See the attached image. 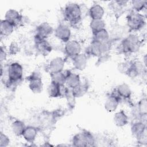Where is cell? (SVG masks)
Listing matches in <instances>:
<instances>
[{
    "instance_id": "6da1fadb",
    "label": "cell",
    "mask_w": 147,
    "mask_h": 147,
    "mask_svg": "<svg viewBox=\"0 0 147 147\" xmlns=\"http://www.w3.org/2000/svg\"><path fill=\"white\" fill-rule=\"evenodd\" d=\"M141 43V40L137 34L131 33L122 40L119 48L123 53H134L139 51Z\"/></svg>"
},
{
    "instance_id": "7a4b0ae2",
    "label": "cell",
    "mask_w": 147,
    "mask_h": 147,
    "mask_svg": "<svg viewBox=\"0 0 147 147\" xmlns=\"http://www.w3.org/2000/svg\"><path fill=\"white\" fill-rule=\"evenodd\" d=\"M82 11L80 6L76 3L67 4L64 10V16L65 20L71 24H76L81 20Z\"/></svg>"
},
{
    "instance_id": "3957f363",
    "label": "cell",
    "mask_w": 147,
    "mask_h": 147,
    "mask_svg": "<svg viewBox=\"0 0 147 147\" xmlns=\"http://www.w3.org/2000/svg\"><path fill=\"white\" fill-rule=\"evenodd\" d=\"M126 22L129 29L131 31L137 32L145 26L146 17L141 13L132 11L127 15Z\"/></svg>"
},
{
    "instance_id": "277c9868",
    "label": "cell",
    "mask_w": 147,
    "mask_h": 147,
    "mask_svg": "<svg viewBox=\"0 0 147 147\" xmlns=\"http://www.w3.org/2000/svg\"><path fill=\"white\" fill-rule=\"evenodd\" d=\"M111 48V44L110 41L103 43L92 41L87 47V54L94 57H99L100 56L109 54Z\"/></svg>"
},
{
    "instance_id": "5b68a950",
    "label": "cell",
    "mask_w": 147,
    "mask_h": 147,
    "mask_svg": "<svg viewBox=\"0 0 147 147\" xmlns=\"http://www.w3.org/2000/svg\"><path fill=\"white\" fill-rule=\"evenodd\" d=\"M23 67L18 62L10 63L7 69V84L13 85L18 83L23 76Z\"/></svg>"
},
{
    "instance_id": "8992f818",
    "label": "cell",
    "mask_w": 147,
    "mask_h": 147,
    "mask_svg": "<svg viewBox=\"0 0 147 147\" xmlns=\"http://www.w3.org/2000/svg\"><path fill=\"white\" fill-rule=\"evenodd\" d=\"M28 87L34 94H39L43 90V82L41 74L37 71L33 72L26 78Z\"/></svg>"
},
{
    "instance_id": "52a82bcc",
    "label": "cell",
    "mask_w": 147,
    "mask_h": 147,
    "mask_svg": "<svg viewBox=\"0 0 147 147\" xmlns=\"http://www.w3.org/2000/svg\"><path fill=\"white\" fill-rule=\"evenodd\" d=\"M146 72V66L139 60L131 61L126 75L131 78H136Z\"/></svg>"
},
{
    "instance_id": "ba28073f",
    "label": "cell",
    "mask_w": 147,
    "mask_h": 147,
    "mask_svg": "<svg viewBox=\"0 0 147 147\" xmlns=\"http://www.w3.org/2000/svg\"><path fill=\"white\" fill-rule=\"evenodd\" d=\"M53 32L54 29L49 23L42 22L36 29L34 40H47Z\"/></svg>"
},
{
    "instance_id": "9c48e42d",
    "label": "cell",
    "mask_w": 147,
    "mask_h": 147,
    "mask_svg": "<svg viewBox=\"0 0 147 147\" xmlns=\"http://www.w3.org/2000/svg\"><path fill=\"white\" fill-rule=\"evenodd\" d=\"M55 36L59 40L66 43L70 40L71 30L69 26L64 24H59L54 30Z\"/></svg>"
},
{
    "instance_id": "30bf717a",
    "label": "cell",
    "mask_w": 147,
    "mask_h": 147,
    "mask_svg": "<svg viewBox=\"0 0 147 147\" xmlns=\"http://www.w3.org/2000/svg\"><path fill=\"white\" fill-rule=\"evenodd\" d=\"M82 47L80 42L76 40H70L64 46L65 53L67 56L72 59L81 53Z\"/></svg>"
},
{
    "instance_id": "8fae6325",
    "label": "cell",
    "mask_w": 147,
    "mask_h": 147,
    "mask_svg": "<svg viewBox=\"0 0 147 147\" xmlns=\"http://www.w3.org/2000/svg\"><path fill=\"white\" fill-rule=\"evenodd\" d=\"M65 64V59L62 57H56L52 59L47 65V70L50 74L63 71Z\"/></svg>"
},
{
    "instance_id": "7c38bea8",
    "label": "cell",
    "mask_w": 147,
    "mask_h": 147,
    "mask_svg": "<svg viewBox=\"0 0 147 147\" xmlns=\"http://www.w3.org/2000/svg\"><path fill=\"white\" fill-rule=\"evenodd\" d=\"M121 100L119 97L115 93L114 91H113L107 97L105 100L104 104L105 110L108 113H113L115 111Z\"/></svg>"
},
{
    "instance_id": "4fadbf2b",
    "label": "cell",
    "mask_w": 147,
    "mask_h": 147,
    "mask_svg": "<svg viewBox=\"0 0 147 147\" xmlns=\"http://www.w3.org/2000/svg\"><path fill=\"white\" fill-rule=\"evenodd\" d=\"M34 47L38 53L43 56H48L52 51V47L47 40H34Z\"/></svg>"
},
{
    "instance_id": "5bb4252c",
    "label": "cell",
    "mask_w": 147,
    "mask_h": 147,
    "mask_svg": "<svg viewBox=\"0 0 147 147\" xmlns=\"http://www.w3.org/2000/svg\"><path fill=\"white\" fill-rule=\"evenodd\" d=\"M114 92L119 97L121 100H129L132 95L129 86L125 83L118 85L115 89Z\"/></svg>"
},
{
    "instance_id": "9a60e30c",
    "label": "cell",
    "mask_w": 147,
    "mask_h": 147,
    "mask_svg": "<svg viewBox=\"0 0 147 147\" xmlns=\"http://www.w3.org/2000/svg\"><path fill=\"white\" fill-rule=\"evenodd\" d=\"M22 18L21 13L15 9H9L5 14V20L11 23L15 27L22 22Z\"/></svg>"
},
{
    "instance_id": "2e32d148",
    "label": "cell",
    "mask_w": 147,
    "mask_h": 147,
    "mask_svg": "<svg viewBox=\"0 0 147 147\" xmlns=\"http://www.w3.org/2000/svg\"><path fill=\"white\" fill-rule=\"evenodd\" d=\"M66 79L65 85L69 88L72 89L81 83L80 78L79 74L72 72L71 71H65Z\"/></svg>"
},
{
    "instance_id": "e0dca14e",
    "label": "cell",
    "mask_w": 147,
    "mask_h": 147,
    "mask_svg": "<svg viewBox=\"0 0 147 147\" xmlns=\"http://www.w3.org/2000/svg\"><path fill=\"white\" fill-rule=\"evenodd\" d=\"M72 59V65L75 69L80 71H82L86 69L88 62L87 55L81 53Z\"/></svg>"
},
{
    "instance_id": "ac0fdd59",
    "label": "cell",
    "mask_w": 147,
    "mask_h": 147,
    "mask_svg": "<svg viewBox=\"0 0 147 147\" xmlns=\"http://www.w3.org/2000/svg\"><path fill=\"white\" fill-rule=\"evenodd\" d=\"M130 130L132 135L136 138H137L138 137L146 131V122H144L141 120L134 122L131 125Z\"/></svg>"
},
{
    "instance_id": "d6986e66",
    "label": "cell",
    "mask_w": 147,
    "mask_h": 147,
    "mask_svg": "<svg viewBox=\"0 0 147 147\" xmlns=\"http://www.w3.org/2000/svg\"><path fill=\"white\" fill-rule=\"evenodd\" d=\"M38 134L37 129L33 126H26L22 136L29 143H33Z\"/></svg>"
},
{
    "instance_id": "ffe728a7",
    "label": "cell",
    "mask_w": 147,
    "mask_h": 147,
    "mask_svg": "<svg viewBox=\"0 0 147 147\" xmlns=\"http://www.w3.org/2000/svg\"><path fill=\"white\" fill-rule=\"evenodd\" d=\"M113 121L115 126L119 127H122L128 123L129 118L123 110H120L114 114Z\"/></svg>"
},
{
    "instance_id": "44dd1931",
    "label": "cell",
    "mask_w": 147,
    "mask_h": 147,
    "mask_svg": "<svg viewBox=\"0 0 147 147\" xmlns=\"http://www.w3.org/2000/svg\"><path fill=\"white\" fill-rule=\"evenodd\" d=\"M88 14L91 20L102 19L105 14V10L99 4H94L89 9Z\"/></svg>"
},
{
    "instance_id": "7402d4cb",
    "label": "cell",
    "mask_w": 147,
    "mask_h": 147,
    "mask_svg": "<svg viewBox=\"0 0 147 147\" xmlns=\"http://www.w3.org/2000/svg\"><path fill=\"white\" fill-rule=\"evenodd\" d=\"M14 25L10 22L3 19L1 21L0 32L1 36L3 37H7L10 36L14 31Z\"/></svg>"
},
{
    "instance_id": "603a6c76",
    "label": "cell",
    "mask_w": 147,
    "mask_h": 147,
    "mask_svg": "<svg viewBox=\"0 0 147 147\" xmlns=\"http://www.w3.org/2000/svg\"><path fill=\"white\" fill-rule=\"evenodd\" d=\"M92 41L99 43H103L110 41V34L107 29H106V28L95 33H92Z\"/></svg>"
},
{
    "instance_id": "cb8c5ba5",
    "label": "cell",
    "mask_w": 147,
    "mask_h": 147,
    "mask_svg": "<svg viewBox=\"0 0 147 147\" xmlns=\"http://www.w3.org/2000/svg\"><path fill=\"white\" fill-rule=\"evenodd\" d=\"M61 86L51 82L47 89L48 96L52 98H57L62 96Z\"/></svg>"
},
{
    "instance_id": "d4e9b609",
    "label": "cell",
    "mask_w": 147,
    "mask_h": 147,
    "mask_svg": "<svg viewBox=\"0 0 147 147\" xmlns=\"http://www.w3.org/2000/svg\"><path fill=\"white\" fill-rule=\"evenodd\" d=\"M26 126L25 123L19 119H16L11 124V130L16 136H22Z\"/></svg>"
},
{
    "instance_id": "484cf974",
    "label": "cell",
    "mask_w": 147,
    "mask_h": 147,
    "mask_svg": "<svg viewBox=\"0 0 147 147\" xmlns=\"http://www.w3.org/2000/svg\"><path fill=\"white\" fill-rule=\"evenodd\" d=\"M88 85L86 83H80L79 85L71 89L72 92L76 98L83 96L88 91Z\"/></svg>"
},
{
    "instance_id": "4316f807",
    "label": "cell",
    "mask_w": 147,
    "mask_h": 147,
    "mask_svg": "<svg viewBox=\"0 0 147 147\" xmlns=\"http://www.w3.org/2000/svg\"><path fill=\"white\" fill-rule=\"evenodd\" d=\"M51 82L56 84L59 86L65 85L66 75L65 71H61L50 74Z\"/></svg>"
},
{
    "instance_id": "83f0119b",
    "label": "cell",
    "mask_w": 147,
    "mask_h": 147,
    "mask_svg": "<svg viewBox=\"0 0 147 147\" xmlns=\"http://www.w3.org/2000/svg\"><path fill=\"white\" fill-rule=\"evenodd\" d=\"M105 27L106 23L103 19H94L90 21V28L92 33L105 29Z\"/></svg>"
},
{
    "instance_id": "f1b7e54d",
    "label": "cell",
    "mask_w": 147,
    "mask_h": 147,
    "mask_svg": "<svg viewBox=\"0 0 147 147\" xmlns=\"http://www.w3.org/2000/svg\"><path fill=\"white\" fill-rule=\"evenodd\" d=\"M72 145L74 146L85 147L87 146L86 142L85 140L84 136L83 131L79 133L76 134L72 138Z\"/></svg>"
},
{
    "instance_id": "f546056e",
    "label": "cell",
    "mask_w": 147,
    "mask_h": 147,
    "mask_svg": "<svg viewBox=\"0 0 147 147\" xmlns=\"http://www.w3.org/2000/svg\"><path fill=\"white\" fill-rule=\"evenodd\" d=\"M130 3L133 11L140 13L146 8L147 1L145 0H133Z\"/></svg>"
},
{
    "instance_id": "4dcf8cb0",
    "label": "cell",
    "mask_w": 147,
    "mask_h": 147,
    "mask_svg": "<svg viewBox=\"0 0 147 147\" xmlns=\"http://www.w3.org/2000/svg\"><path fill=\"white\" fill-rule=\"evenodd\" d=\"M86 142L87 146H94L96 142V139L94 135L90 131L87 130L83 131Z\"/></svg>"
},
{
    "instance_id": "1f68e13d",
    "label": "cell",
    "mask_w": 147,
    "mask_h": 147,
    "mask_svg": "<svg viewBox=\"0 0 147 147\" xmlns=\"http://www.w3.org/2000/svg\"><path fill=\"white\" fill-rule=\"evenodd\" d=\"M20 51V48L18 43L16 41H13L9 45L8 48V53L10 55H17Z\"/></svg>"
},
{
    "instance_id": "d6a6232c",
    "label": "cell",
    "mask_w": 147,
    "mask_h": 147,
    "mask_svg": "<svg viewBox=\"0 0 147 147\" xmlns=\"http://www.w3.org/2000/svg\"><path fill=\"white\" fill-rule=\"evenodd\" d=\"M10 142V138L7 136L2 132L0 134V147L7 146Z\"/></svg>"
},
{
    "instance_id": "836d02e7",
    "label": "cell",
    "mask_w": 147,
    "mask_h": 147,
    "mask_svg": "<svg viewBox=\"0 0 147 147\" xmlns=\"http://www.w3.org/2000/svg\"><path fill=\"white\" fill-rule=\"evenodd\" d=\"M137 139V142L141 145H147V136H146V131L143 133L141 136L138 137Z\"/></svg>"
},
{
    "instance_id": "e575fe53",
    "label": "cell",
    "mask_w": 147,
    "mask_h": 147,
    "mask_svg": "<svg viewBox=\"0 0 147 147\" xmlns=\"http://www.w3.org/2000/svg\"><path fill=\"white\" fill-rule=\"evenodd\" d=\"M7 52L6 50L3 48V47H1V52H0V60L1 63L3 61H5L7 57Z\"/></svg>"
}]
</instances>
